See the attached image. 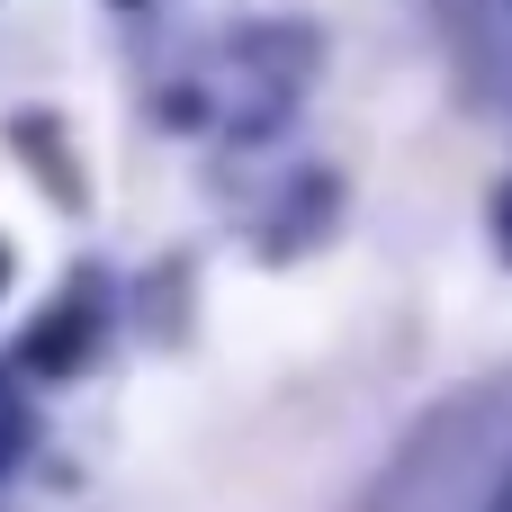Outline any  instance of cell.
I'll return each instance as SVG.
<instances>
[{
  "label": "cell",
  "instance_id": "obj_1",
  "mask_svg": "<svg viewBox=\"0 0 512 512\" xmlns=\"http://www.w3.org/2000/svg\"><path fill=\"white\" fill-rule=\"evenodd\" d=\"M90 360V306L72 297V306H45V324L27 333V369L36 378H54V369H81Z\"/></svg>",
  "mask_w": 512,
  "mask_h": 512
},
{
  "label": "cell",
  "instance_id": "obj_2",
  "mask_svg": "<svg viewBox=\"0 0 512 512\" xmlns=\"http://www.w3.org/2000/svg\"><path fill=\"white\" fill-rule=\"evenodd\" d=\"M18 450H27V405H18V396H0V468H9Z\"/></svg>",
  "mask_w": 512,
  "mask_h": 512
},
{
  "label": "cell",
  "instance_id": "obj_3",
  "mask_svg": "<svg viewBox=\"0 0 512 512\" xmlns=\"http://www.w3.org/2000/svg\"><path fill=\"white\" fill-rule=\"evenodd\" d=\"M486 512H512V468L495 477V495H486Z\"/></svg>",
  "mask_w": 512,
  "mask_h": 512
},
{
  "label": "cell",
  "instance_id": "obj_4",
  "mask_svg": "<svg viewBox=\"0 0 512 512\" xmlns=\"http://www.w3.org/2000/svg\"><path fill=\"white\" fill-rule=\"evenodd\" d=\"M504 234H512V189H504Z\"/></svg>",
  "mask_w": 512,
  "mask_h": 512
},
{
  "label": "cell",
  "instance_id": "obj_5",
  "mask_svg": "<svg viewBox=\"0 0 512 512\" xmlns=\"http://www.w3.org/2000/svg\"><path fill=\"white\" fill-rule=\"evenodd\" d=\"M0 288H9V252H0Z\"/></svg>",
  "mask_w": 512,
  "mask_h": 512
}]
</instances>
